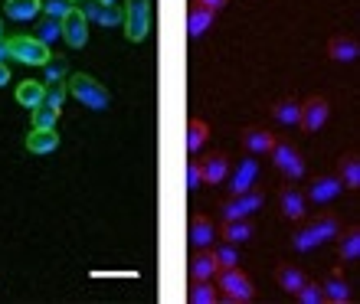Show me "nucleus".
<instances>
[{
  "label": "nucleus",
  "mask_w": 360,
  "mask_h": 304,
  "mask_svg": "<svg viewBox=\"0 0 360 304\" xmlns=\"http://www.w3.org/2000/svg\"><path fill=\"white\" fill-rule=\"evenodd\" d=\"M338 236H341V232H338ZM338 249H341V258H344V262H354V258L360 256V229L357 226L347 229V232L341 236V246H338Z\"/></svg>",
  "instance_id": "obj_27"
},
{
  "label": "nucleus",
  "mask_w": 360,
  "mask_h": 304,
  "mask_svg": "<svg viewBox=\"0 0 360 304\" xmlns=\"http://www.w3.org/2000/svg\"><path fill=\"white\" fill-rule=\"evenodd\" d=\"M43 82H37V79H27V82H20L17 86V102L23 105V108H37V105H43Z\"/></svg>",
  "instance_id": "obj_17"
},
{
  "label": "nucleus",
  "mask_w": 360,
  "mask_h": 304,
  "mask_svg": "<svg viewBox=\"0 0 360 304\" xmlns=\"http://www.w3.org/2000/svg\"><path fill=\"white\" fill-rule=\"evenodd\" d=\"M95 23H98V27H122V10H115V4H102Z\"/></svg>",
  "instance_id": "obj_35"
},
{
  "label": "nucleus",
  "mask_w": 360,
  "mask_h": 304,
  "mask_svg": "<svg viewBox=\"0 0 360 304\" xmlns=\"http://www.w3.org/2000/svg\"><path fill=\"white\" fill-rule=\"evenodd\" d=\"M33 37L39 39V43H46V46H53L59 37H63V27H59V20L53 17H43L37 20V29H33Z\"/></svg>",
  "instance_id": "obj_23"
},
{
  "label": "nucleus",
  "mask_w": 360,
  "mask_h": 304,
  "mask_svg": "<svg viewBox=\"0 0 360 304\" xmlns=\"http://www.w3.org/2000/svg\"><path fill=\"white\" fill-rule=\"evenodd\" d=\"M259 206H262V197H259V193H252V190L236 193L229 203H223V219H226V223L229 219H249Z\"/></svg>",
  "instance_id": "obj_9"
},
{
  "label": "nucleus",
  "mask_w": 360,
  "mask_h": 304,
  "mask_svg": "<svg viewBox=\"0 0 360 304\" xmlns=\"http://www.w3.org/2000/svg\"><path fill=\"white\" fill-rule=\"evenodd\" d=\"M69 72V59L66 56H53L49 53V59L43 62V79H49V82H63Z\"/></svg>",
  "instance_id": "obj_29"
},
{
  "label": "nucleus",
  "mask_w": 360,
  "mask_h": 304,
  "mask_svg": "<svg viewBox=\"0 0 360 304\" xmlns=\"http://www.w3.org/2000/svg\"><path fill=\"white\" fill-rule=\"evenodd\" d=\"M341 193H344L341 177H321V180H314L311 187H308V197H311L314 203H331V200H338Z\"/></svg>",
  "instance_id": "obj_10"
},
{
  "label": "nucleus",
  "mask_w": 360,
  "mask_h": 304,
  "mask_svg": "<svg viewBox=\"0 0 360 304\" xmlns=\"http://www.w3.org/2000/svg\"><path fill=\"white\" fill-rule=\"evenodd\" d=\"M275 121L285 124V128H292V124L302 121V105L295 102V98H282V102L275 105Z\"/></svg>",
  "instance_id": "obj_20"
},
{
  "label": "nucleus",
  "mask_w": 360,
  "mask_h": 304,
  "mask_svg": "<svg viewBox=\"0 0 360 304\" xmlns=\"http://www.w3.org/2000/svg\"><path fill=\"white\" fill-rule=\"evenodd\" d=\"M213 239H217L213 223L207 216H193V223H190V242L197 249H207V246H213Z\"/></svg>",
  "instance_id": "obj_16"
},
{
  "label": "nucleus",
  "mask_w": 360,
  "mask_h": 304,
  "mask_svg": "<svg viewBox=\"0 0 360 304\" xmlns=\"http://www.w3.org/2000/svg\"><path fill=\"white\" fill-rule=\"evenodd\" d=\"M272 161H275V167L288 177V180H302L304 177V161L298 157V151H295L292 144H272Z\"/></svg>",
  "instance_id": "obj_6"
},
{
  "label": "nucleus",
  "mask_w": 360,
  "mask_h": 304,
  "mask_svg": "<svg viewBox=\"0 0 360 304\" xmlns=\"http://www.w3.org/2000/svg\"><path fill=\"white\" fill-rule=\"evenodd\" d=\"M207 134H210V128L200 118H193V121L187 124V151L190 154H197L200 147H203V141H207Z\"/></svg>",
  "instance_id": "obj_30"
},
{
  "label": "nucleus",
  "mask_w": 360,
  "mask_h": 304,
  "mask_svg": "<svg viewBox=\"0 0 360 304\" xmlns=\"http://www.w3.org/2000/svg\"><path fill=\"white\" fill-rule=\"evenodd\" d=\"M278 285H282L288 295H295V291L304 285V275L298 272V268H292V265H282L278 268Z\"/></svg>",
  "instance_id": "obj_32"
},
{
  "label": "nucleus",
  "mask_w": 360,
  "mask_h": 304,
  "mask_svg": "<svg viewBox=\"0 0 360 304\" xmlns=\"http://www.w3.org/2000/svg\"><path fill=\"white\" fill-rule=\"evenodd\" d=\"M217 272H219L217 252H207V249H200L197 256L190 258V278H213Z\"/></svg>",
  "instance_id": "obj_14"
},
{
  "label": "nucleus",
  "mask_w": 360,
  "mask_h": 304,
  "mask_svg": "<svg viewBox=\"0 0 360 304\" xmlns=\"http://www.w3.org/2000/svg\"><path fill=\"white\" fill-rule=\"evenodd\" d=\"M59 121V112L49 108V105H37L33 108V128H56Z\"/></svg>",
  "instance_id": "obj_34"
},
{
  "label": "nucleus",
  "mask_w": 360,
  "mask_h": 304,
  "mask_svg": "<svg viewBox=\"0 0 360 304\" xmlns=\"http://www.w3.org/2000/svg\"><path fill=\"white\" fill-rule=\"evenodd\" d=\"M200 173H203V180L207 183H223L229 173V157L223 151H213L207 161L200 164Z\"/></svg>",
  "instance_id": "obj_11"
},
{
  "label": "nucleus",
  "mask_w": 360,
  "mask_h": 304,
  "mask_svg": "<svg viewBox=\"0 0 360 304\" xmlns=\"http://www.w3.org/2000/svg\"><path fill=\"white\" fill-rule=\"evenodd\" d=\"M184 180H187V190H197L200 183H203V173H200V164L197 161L187 164V177H184Z\"/></svg>",
  "instance_id": "obj_38"
},
{
  "label": "nucleus",
  "mask_w": 360,
  "mask_h": 304,
  "mask_svg": "<svg viewBox=\"0 0 360 304\" xmlns=\"http://www.w3.org/2000/svg\"><path fill=\"white\" fill-rule=\"evenodd\" d=\"M217 262H219V268H233V265H239V252H236V246H233V242H223V246L217 249Z\"/></svg>",
  "instance_id": "obj_36"
},
{
  "label": "nucleus",
  "mask_w": 360,
  "mask_h": 304,
  "mask_svg": "<svg viewBox=\"0 0 360 304\" xmlns=\"http://www.w3.org/2000/svg\"><path fill=\"white\" fill-rule=\"evenodd\" d=\"M66 92L76 98L79 105L92 108V112H102V108H108V102H112L108 88H105L95 76H89V72H76V76H69Z\"/></svg>",
  "instance_id": "obj_1"
},
{
  "label": "nucleus",
  "mask_w": 360,
  "mask_h": 304,
  "mask_svg": "<svg viewBox=\"0 0 360 304\" xmlns=\"http://www.w3.org/2000/svg\"><path fill=\"white\" fill-rule=\"evenodd\" d=\"M341 180H344V187H351V190H357L360 187V161H357V154H344L341 157Z\"/></svg>",
  "instance_id": "obj_26"
},
{
  "label": "nucleus",
  "mask_w": 360,
  "mask_h": 304,
  "mask_svg": "<svg viewBox=\"0 0 360 304\" xmlns=\"http://www.w3.org/2000/svg\"><path fill=\"white\" fill-rule=\"evenodd\" d=\"M39 0H7V17L10 20H37Z\"/></svg>",
  "instance_id": "obj_24"
},
{
  "label": "nucleus",
  "mask_w": 360,
  "mask_h": 304,
  "mask_svg": "<svg viewBox=\"0 0 360 304\" xmlns=\"http://www.w3.org/2000/svg\"><path fill=\"white\" fill-rule=\"evenodd\" d=\"M72 4H79V0H72Z\"/></svg>",
  "instance_id": "obj_44"
},
{
  "label": "nucleus",
  "mask_w": 360,
  "mask_h": 304,
  "mask_svg": "<svg viewBox=\"0 0 360 304\" xmlns=\"http://www.w3.org/2000/svg\"><path fill=\"white\" fill-rule=\"evenodd\" d=\"M0 37H4V20H0Z\"/></svg>",
  "instance_id": "obj_42"
},
{
  "label": "nucleus",
  "mask_w": 360,
  "mask_h": 304,
  "mask_svg": "<svg viewBox=\"0 0 360 304\" xmlns=\"http://www.w3.org/2000/svg\"><path fill=\"white\" fill-rule=\"evenodd\" d=\"M7 49H10V59H17L23 66H43L49 59V46L39 43L37 37H13L7 39Z\"/></svg>",
  "instance_id": "obj_4"
},
{
  "label": "nucleus",
  "mask_w": 360,
  "mask_h": 304,
  "mask_svg": "<svg viewBox=\"0 0 360 304\" xmlns=\"http://www.w3.org/2000/svg\"><path fill=\"white\" fill-rule=\"evenodd\" d=\"M217 275H219L217 278V288H219V298H223V301H233V304L252 301L256 288H252V282H249L246 272H239V268L233 265V268H219Z\"/></svg>",
  "instance_id": "obj_2"
},
{
  "label": "nucleus",
  "mask_w": 360,
  "mask_h": 304,
  "mask_svg": "<svg viewBox=\"0 0 360 304\" xmlns=\"http://www.w3.org/2000/svg\"><path fill=\"white\" fill-rule=\"evenodd\" d=\"M10 82V69H7V62H0V86H7Z\"/></svg>",
  "instance_id": "obj_40"
},
{
  "label": "nucleus",
  "mask_w": 360,
  "mask_h": 304,
  "mask_svg": "<svg viewBox=\"0 0 360 304\" xmlns=\"http://www.w3.org/2000/svg\"><path fill=\"white\" fill-rule=\"evenodd\" d=\"M328 53H331L334 62H354L360 49H357V39L354 37H334L331 46H328Z\"/></svg>",
  "instance_id": "obj_18"
},
{
  "label": "nucleus",
  "mask_w": 360,
  "mask_h": 304,
  "mask_svg": "<svg viewBox=\"0 0 360 304\" xmlns=\"http://www.w3.org/2000/svg\"><path fill=\"white\" fill-rule=\"evenodd\" d=\"M122 27L131 43H141L148 37V29H151V0H124Z\"/></svg>",
  "instance_id": "obj_3"
},
{
  "label": "nucleus",
  "mask_w": 360,
  "mask_h": 304,
  "mask_svg": "<svg viewBox=\"0 0 360 304\" xmlns=\"http://www.w3.org/2000/svg\"><path fill=\"white\" fill-rule=\"evenodd\" d=\"M27 147L33 154H53L59 147L56 128H33V131L27 134Z\"/></svg>",
  "instance_id": "obj_12"
},
{
  "label": "nucleus",
  "mask_w": 360,
  "mask_h": 304,
  "mask_svg": "<svg viewBox=\"0 0 360 304\" xmlns=\"http://www.w3.org/2000/svg\"><path fill=\"white\" fill-rule=\"evenodd\" d=\"M72 7H76L72 0H39V13H43V17H53V20H63Z\"/></svg>",
  "instance_id": "obj_33"
},
{
  "label": "nucleus",
  "mask_w": 360,
  "mask_h": 304,
  "mask_svg": "<svg viewBox=\"0 0 360 304\" xmlns=\"http://www.w3.org/2000/svg\"><path fill=\"white\" fill-rule=\"evenodd\" d=\"M59 27H63V39L69 43V49H82L89 43V20L82 17V10L72 7L66 17L59 20Z\"/></svg>",
  "instance_id": "obj_5"
},
{
  "label": "nucleus",
  "mask_w": 360,
  "mask_h": 304,
  "mask_svg": "<svg viewBox=\"0 0 360 304\" xmlns=\"http://www.w3.org/2000/svg\"><path fill=\"white\" fill-rule=\"evenodd\" d=\"M278 203H282V213L288 219H302L304 216V197L298 190H292V187H285L282 197H278Z\"/></svg>",
  "instance_id": "obj_22"
},
{
  "label": "nucleus",
  "mask_w": 360,
  "mask_h": 304,
  "mask_svg": "<svg viewBox=\"0 0 360 304\" xmlns=\"http://www.w3.org/2000/svg\"><path fill=\"white\" fill-rule=\"evenodd\" d=\"M321 291H324V301H334V304L351 301V285H347V282H344V278L338 275V272H331V275L324 278Z\"/></svg>",
  "instance_id": "obj_15"
},
{
  "label": "nucleus",
  "mask_w": 360,
  "mask_h": 304,
  "mask_svg": "<svg viewBox=\"0 0 360 304\" xmlns=\"http://www.w3.org/2000/svg\"><path fill=\"white\" fill-rule=\"evenodd\" d=\"M311 232H314V239H318V246H324V242H331L341 229H338V219L334 216H321L311 223Z\"/></svg>",
  "instance_id": "obj_28"
},
{
  "label": "nucleus",
  "mask_w": 360,
  "mask_h": 304,
  "mask_svg": "<svg viewBox=\"0 0 360 304\" xmlns=\"http://www.w3.org/2000/svg\"><path fill=\"white\" fill-rule=\"evenodd\" d=\"M66 82H49L46 88H43V105H49V108H56V112H63V102H66Z\"/></svg>",
  "instance_id": "obj_31"
},
{
  "label": "nucleus",
  "mask_w": 360,
  "mask_h": 304,
  "mask_svg": "<svg viewBox=\"0 0 360 304\" xmlns=\"http://www.w3.org/2000/svg\"><path fill=\"white\" fill-rule=\"evenodd\" d=\"M295 298H298L302 304H321L324 301V291L318 285H308V282H304V285L295 291Z\"/></svg>",
  "instance_id": "obj_37"
},
{
  "label": "nucleus",
  "mask_w": 360,
  "mask_h": 304,
  "mask_svg": "<svg viewBox=\"0 0 360 304\" xmlns=\"http://www.w3.org/2000/svg\"><path fill=\"white\" fill-rule=\"evenodd\" d=\"M200 7H207V10H213V13H217V10H223L229 4V0H197Z\"/></svg>",
  "instance_id": "obj_39"
},
{
  "label": "nucleus",
  "mask_w": 360,
  "mask_h": 304,
  "mask_svg": "<svg viewBox=\"0 0 360 304\" xmlns=\"http://www.w3.org/2000/svg\"><path fill=\"white\" fill-rule=\"evenodd\" d=\"M249 236H252V226H249V219H229L226 226H223V239H226V242H233V246L246 242Z\"/></svg>",
  "instance_id": "obj_25"
},
{
  "label": "nucleus",
  "mask_w": 360,
  "mask_h": 304,
  "mask_svg": "<svg viewBox=\"0 0 360 304\" xmlns=\"http://www.w3.org/2000/svg\"><path fill=\"white\" fill-rule=\"evenodd\" d=\"M226 177H229V190H233V197H236V193H249L252 190V183H256V177H259L256 157H243V161L236 164V171L226 173Z\"/></svg>",
  "instance_id": "obj_8"
},
{
  "label": "nucleus",
  "mask_w": 360,
  "mask_h": 304,
  "mask_svg": "<svg viewBox=\"0 0 360 304\" xmlns=\"http://www.w3.org/2000/svg\"><path fill=\"white\" fill-rule=\"evenodd\" d=\"M210 27H213V10L193 4V7H190V13H187V37L190 39H200Z\"/></svg>",
  "instance_id": "obj_13"
},
{
  "label": "nucleus",
  "mask_w": 360,
  "mask_h": 304,
  "mask_svg": "<svg viewBox=\"0 0 360 304\" xmlns=\"http://www.w3.org/2000/svg\"><path fill=\"white\" fill-rule=\"evenodd\" d=\"M328 114H331V105H328V98L321 95H311L308 102L302 105V128L304 131H321L324 121H328Z\"/></svg>",
  "instance_id": "obj_7"
},
{
  "label": "nucleus",
  "mask_w": 360,
  "mask_h": 304,
  "mask_svg": "<svg viewBox=\"0 0 360 304\" xmlns=\"http://www.w3.org/2000/svg\"><path fill=\"white\" fill-rule=\"evenodd\" d=\"M10 59V49H7V39L0 37V62H7Z\"/></svg>",
  "instance_id": "obj_41"
},
{
  "label": "nucleus",
  "mask_w": 360,
  "mask_h": 304,
  "mask_svg": "<svg viewBox=\"0 0 360 304\" xmlns=\"http://www.w3.org/2000/svg\"><path fill=\"white\" fill-rule=\"evenodd\" d=\"M98 4H115V0H98Z\"/></svg>",
  "instance_id": "obj_43"
},
{
  "label": "nucleus",
  "mask_w": 360,
  "mask_h": 304,
  "mask_svg": "<svg viewBox=\"0 0 360 304\" xmlns=\"http://www.w3.org/2000/svg\"><path fill=\"white\" fill-rule=\"evenodd\" d=\"M243 144H246V151L249 154H269L272 151V131H262V128H249L246 134H243Z\"/></svg>",
  "instance_id": "obj_19"
},
{
  "label": "nucleus",
  "mask_w": 360,
  "mask_h": 304,
  "mask_svg": "<svg viewBox=\"0 0 360 304\" xmlns=\"http://www.w3.org/2000/svg\"><path fill=\"white\" fill-rule=\"evenodd\" d=\"M187 298L193 304H213V301H219V291L210 285V278H193V285H190Z\"/></svg>",
  "instance_id": "obj_21"
}]
</instances>
